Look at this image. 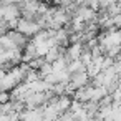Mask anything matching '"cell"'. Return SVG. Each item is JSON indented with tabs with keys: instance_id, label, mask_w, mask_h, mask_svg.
Here are the masks:
<instances>
[{
	"instance_id": "cell-1",
	"label": "cell",
	"mask_w": 121,
	"mask_h": 121,
	"mask_svg": "<svg viewBox=\"0 0 121 121\" xmlns=\"http://www.w3.org/2000/svg\"><path fill=\"white\" fill-rule=\"evenodd\" d=\"M17 27H18V32L20 33H25V35H35L40 30V25L35 23V22H30V20H23Z\"/></svg>"
}]
</instances>
